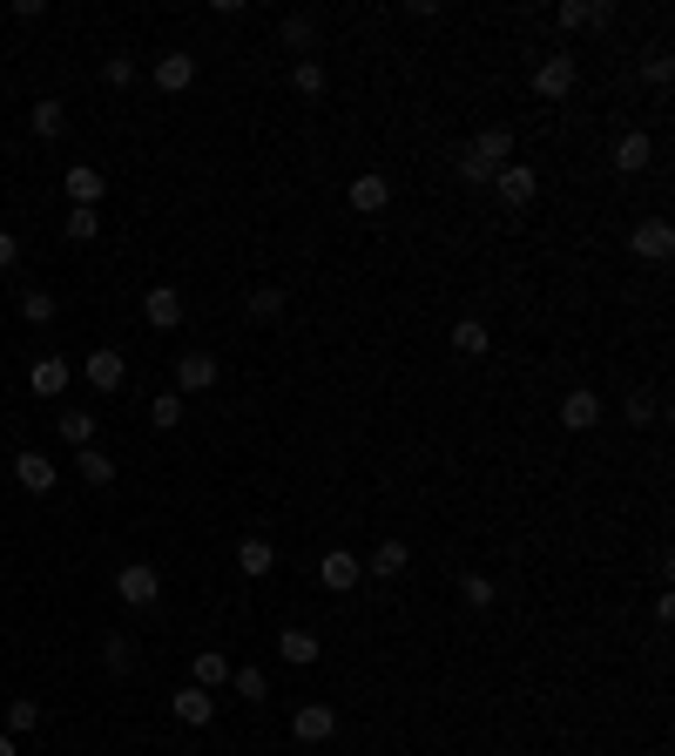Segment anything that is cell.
Here are the masks:
<instances>
[{
    "mask_svg": "<svg viewBox=\"0 0 675 756\" xmlns=\"http://www.w3.org/2000/svg\"><path fill=\"white\" fill-rule=\"evenodd\" d=\"M507 163H513V129L493 123V129H480V136L459 149V183H493Z\"/></svg>",
    "mask_w": 675,
    "mask_h": 756,
    "instance_id": "cell-1",
    "label": "cell"
},
{
    "mask_svg": "<svg viewBox=\"0 0 675 756\" xmlns=\"http://www.w3.org/2000/svg\"><path fill=\"white\" fill-rule=\"evenodd\" d=\"M574 82H581V61H574V55H547V61L534 68V95H540V102L574 95Z\"/></svg>",
    "mask_w": 675,
    "mask_h": 756,
    "instance_id": "cell-2",
    "label": "cell"
},
{
    "mask_svg": "<svg viewBox=\"0 0 675 756\" xmlns=\"http://www.w3.org/2000/svg\"><path fill=\"white\" fill-rule=\"evenodd\" d=\"M115 594H123L129 608H155V602H163V574H155L149 561H129L123 574H115Z\"/></svg>",
    "mask_w": 675,
    "mask_h": 756,
    "instance_id": "cell-3",
    "label": "cell"
},
{
    "mask_svg": "<svg viewBox=\"0 0 675 756\" xmlns=\"http://www.w3.org/2000/svg\"><path fill=\"white\" fill-rule=\"evenodd\" d=\"M628 251L642 257V264H668V257H675V230H668L662 217H642V223L628 230Z\"/></svg>",
    "mask_w": 675,
    "mask_h": 756,
    "instance_id": "cell-4",
    "label": "cell"
},
{
    "mask_svg": "<svg viewBox=\"0 0 675 756\" xmlns=\"http://www.w3.org/2000/svg\"><path fill=\"white\" fill-rule=\"evenodd\" d=\"M291 736L298 743H331L338 736V709L331 702H298L291 709Z\"/></svg>",
    "mask_w": 675,
    "mask_h": 756,
    "instance_id": "cell-5",
    "label": "cell"
},
{
    "mask_svg": "<svg viewBox=\"0 0 675 756\" xmlns=\"http://www.w3.org/2000/svg\"><path fill=\"white\" fill-rule=\"evenodd\" d=\"M493 189H500V210H527L534 196H540V176H534V163H507L493 176Z\"/></svg>",
    "mask_w": 675,
    "mask_h": 756,
    "instance_id": "cell-6",
    "label": "cell"
},
{
    "mask_svg": "<svg viewBox=\"0 0 675 756\" xmlns=\"http://www.w3.org/2000/svg\"><path fill=\"white\" fill-rule=\"evenodd\" d=\"M82 379H89L95 392H123V385H129V358L115 351V345H95L89 365H82Z\"/></svg>",
    "mask_w": 675,
    "mask_h": 756,
    "instance_id": "cell-7",
    "label": "cell"
},
{
    "mask_svg": "<svg viewBox=\"0 0 675 756\" xmlns=\"http://www.w3.org/2000/svg\"><path fill=\"white\" fill-rule=\"evenodd\" d=\"M317 581H325L331 594H351V588L365 581V561H359V554H351V547H331L325 561H317Z\"/></svg>",
    "mask_w": 675,
    "mask_h": 756,
    "instance_id": "cell-8",
    "label": "cell"
},
{
    "mask_svg": "<svg viewBox=\"0 0 675 756\" xmlns=\"http://www.w3.org/2000/svg\"><path fill=\"white\" fill-rule=\"evenodd\" d=\"M142 317H149V332H176V325H183V291H176V284H149Z\"/></svg>",
    "mask_w": 675,
    "mask_h": 756,
    "instance_id": "cell-9",
    "label": "cell"
},
{
    "mask_svg": "<svg viewBox=\"0 0 675 756\" xmlns=\"http://www.w3.org/2000/svg\"><path fill=\"white\" fill-rule=\"evenodd\" d=\"M170 709H176V723H189V730H210V723H217V696H210V689H196V683L176 689Z\"/></svg>",
    "mask_w": 675,
    "mask_h": 756,
    "instance_id": "cell-10",
    "label": "cell"
},
{
    "mask_svg": "<svg viewBox=\"0 0 675 756\" xmlns=\"http://www.w3.org/2000/svg\"><path fill=\"white\" fill-rule=\"evenodd\" d=\"M155 89H163V95H183L189 82H196V55H183V48H170V55H155Z\"/></svg>",
    "mask_w": 675,
    "mask_h": 756,
    "instance_id": "cell-11",
    "label": "cell"
},
{
    "mask_svg": "<svg viewBox=\"0 0 675 756\" xmlns=\"http://www.w3.org/2000/svg\"><path fill=\"white\" fill-rule=\"evenodd\" d=\"M223 372H217V358L210 351H183L176 358V392H210Z\"/></svg>",
    "mask_w": 675,
    "mask_h": 756,
    "instance_id": "cell-12",
    "label": "cell"
},
{
    "mask_svg": "<svg viewBox=\"0 0 675 756\" xmlns=\"http://www.w3.org/2000/svg\"><path fill=\"white\" fill-rule=\"evenodd\" d=\"M230 668H236V662H230L223 649H196V655H189V683H196V689H210V696H217V689L230 683Z\"/></svg>",
    "mask_w": 675,
    "mask_h": 756,
    "instance_id": "cell-13",
    "label": "cell"
},
{
    "mask_svg": "<svg viewBox=\"0 0 675 756\" xmlns=\"http://www.w3.org/2000/svg\"><path fill=\"white\" fill-rule=\"evenodd\" d=\"M345 196H351V210H359V217H379V210L392 203V183H385L379 170H365V176H351V189H345Z\"/></svg>",
    "mask_w": 675,
    "mask_h": 756,
    "instance_id": "cell-14",
    "label": "cell"
},
{
    "mask_svg": "<svg viewBox=\"0 0 675 756\" xmlns=\"http://www.w3.org/2000/svg\"><path fill=\"white\" fill-rule=\"evenodd\" d=\"M27 392H34V399H61V392H68V358H34V365H27Z\"/></svg>",
    "mask_w": 675,
    "mask_h": 756,
    "instance_id": "cell-15",
    "label": "cell"
},
{
    "mask_svg": "<svg viewBox=\"0 0 675 756\" xmlns=\"http://www.w3.org/2000/svg\"><path fill=\"white\" fill-rule=\"evenodd\" d=\"M561 426L568 432H594V426H602V399H594L587 385H574L568 399H561Z\"/></svg>",
    "mask_w": 675,
    "mask_h": 756,
    "instance_id": "cell-16",
    "label": "cell"
},
{
    "mask_svg": "<svg viewBox=\"0 0 675 756\" xmlns=\"http://www.w3.org/2000/svg\"><path fill=\"white\" fill-rule=\"evenodd\" d=\"M102 189H108V176H102L95 163H74V170H68V203H74V210H95Z\"/></svg>",
    "mask_w": 675,
    "mask_h": 756,
    "instance_id": "cell-17",
    "label": "cell"
},
{
    "mask_svg": "<svg viewBox=\"0 0 675 756\" xmlns=\"http://www.w3.org/2000/svg\"><path fill=\"white\" fill-rule=\"evenodd\" d=\"M554 21H561V27H608L615 8H608V0H568V8H554Z\"/></svg>",
    "mask_w": 675,
    "mask_h": 756,
    "instance_id": "cell-18",
    "label": "cell"
},
{
    "mask_svg": "<svg viewBox=\"0 0 675 756\" xmlns=\"http://www.w3.org/2000/svg\"><path fill=\"white\" fill-rule=\"evenodd\" d=\"M649 163H655V142H649L642 129H628V136L615 142V170H621V176H635V170H649Z\"/></svg>",
    "mask_w": 675,
    "mask_h": 756,
    "instance_id": "cell-19",
    "label": "cell"
},
{
    "mask_svg": "<svg viewBox=\"0 0 675 756\" xmlns=\"http://www.w3.org/2000/svg\"><path fill=\"white\" fill-rule=\"evenodd\" d=\"M27 129L42 136V142H61V129H68V108H61L55 95H42V102L27 108Z\"/></svg>",
    "mask_w": 675,
    "mask_h": 756,
    "instance_id": "cell-20",
    "label": "cell"
},
{
    "mask_svg": "<svg viewBox=\"0 0 675 756\" xmlns=\"http://www.w3.org/2000/svg\"><path fill=\"white\" fill-rule=\"evenodd\" d=\"M14 480H21L27 493H48V487H55V460H42V453H14Z\"/></svg>",
    "mask_w": 675,
    "mask_h": 756,
    "instance_id": "cell-21",
    "label": "cell"
},
{
    "mask_svg": "<svg viewBox=\"0 0 675 756\" xmlns=\"http://www.w3.org/2000/svg\"><path fill=\"white\" fill-rule=\"evenodd\" d=\"M236 568H244L251 581H264V574L277 568V547H270V540H257V534H251V540H236Z\"/></svg>",
    "mask_w": 675,
    "mask_h": 756,
    "instance_id": "cell-22",
    "label": "cell"
},
{
    "mask_svg": "<svg viewBox=\"0 0 675 756\" xmlns=\"http://www.w3.org/2000/svg\"><path fill=\"white\" fill-rule=\"evenodd\" d=\"M277 655H284L291 668H311L317 662V635L311 628H284V635H277Z\"/></svg>",
    "mask_w": 675,
    "mask_h": 756,
    "instance_id": "cell-23",
    "label": "cell"
},
{
    "mask_svg": "<svg viewBox=\"0 0 675 756\" xmlns=\"http://www.w3.org/2000/svg\"><path fill=\"white\" fill-rule=\"evenodd\" d=\"M74 473H82L89 487H115V460H108L102 446H82V453H74Z\"/></svg>",
    "mask_w": 675,
    "mask_h": 756,
    "instance_id": "cell-24",
    "label": "cell"
},
{
    "mask_svg": "<svg viewBox=\"0 0 675 756\" xmlns=\"http://www.w3.org/2000/svg\"><path fill=\"white\" fill-rule=\"evenodd\" d=\"M406 561H412V547H406V540H379V547H372V574H379V581L406 574Z\"/></svg>",
    "mask_w": 675,
    "mask_h": 756,
    "instance_id": "cell-25",
    "label": "cell"
},
{
    "mask_svg": "<svg viewBox=\"0 0 675 756\" xmlns=\"http://www.w3.org/2000/svg\"><path fill=\"white\" fill-rule=\"evenodd\" d=\"M487 345H493V332L480 325V317H459V325H453V351H459V358H480Z\"/></svg>",
    "mask_w": 675,
    "mask_h": 756,
    "instance_id": "cell-26",
    "label": "cell"
},
{
    "mask_svg": "<svg viewBox=\"0 0 675 756\" xmlns=\"http://www.w3.org/2000/svg\"><path fill=\"white\" fill-rule=\"evenodd\" d=\"M149 426L155 432H176L183 426V392H155V399H149Z\"/></svg>",
    "mask_w": 675,
    "mask_h": 756,
    "instance_id": "cell-27",
    "label": "cell"
},
{
    "mask_svg": "<svg viewBox=\"0 0 675 756\" xmlns=\"http://www.w3.org/2000/svg\"><path fill=\"white\" fill-rule=\"evenodd\" d=\"M291 89L317 102V95H325V89H331V74H325V61H298V68H291Z\"/></svg>",
    "mask_w": 675,
    "mask_h": 756,
    "instance_id": "cell-28",
    "label": "cell"
},
{
    "mask_svg": "<svg viewBox=\"0 0 675 756\" xmlns=\"http://www.w3.org/2000/svg\"><path fill=\"white\" fill-rule=\"evenodd\" d=\"M251 317H257V325H277V317H284V291L257 284V291H251Z\"/></svg>",
    "mask_w": 675,
    "mask_h": 756,
    "instance_id": "cell-29",
    "label": "cell"
},
{
    "mask_svg": "<svg viewBox=\"0 0 675 756\" xmlns=\"http://www.w3.org/2000/svg\"><path fill=\"white\" fill-rule=\"evenodd\" d=\"M95 432H102V426H95L89 412H61V440H68L74 453H82V446H95Z\"/></svg>",
    "mask_w": 675,
    "mask_h": 756,
    "instance_id": "cell-30",
    "label": "cell"
},
{
    "mask_svg": "<svg viewBox=\"0 0 675 756\" xmlns=\"http://www.w3.org/2000/svg\"><path fill=\"white\" fill-rule=\"evenodd\" d=\"M230 689L244 696V702H264V696H270V675H264V668H230Z\"/></svg>",
    "mask_w": 675,
    "mask_h": 756,
    "instance_id": "cell-31",
    "label": "cell"
},
{
    "mask_svg": "<svg viewBox=\"0 0 675 756\" xmlns=\"http://www.w3.org/2000/svg\"><path fill=\"white\" fill-rule=\"evenodd\" d=\"M34 730H42V702H8V736H34Z\"/></svg>",
    "mask_w": 675,
    "mask_h": 756,
    "instance_id": "cell-32",
    "label": "cell"
},
{
    "mask_svg": "<svg viewBox=\"0 0 675 756\" xmlns=\"http://www.w3.org/2000/svg\"><path fill=\"white\" fill-rule=\"evenodd\" d=\"M459 602H466V608H493V602H500V588H493L487 574H466V581H459Z\"/></svg>",
    "mask_w": 675,
    "mask_h": 756,
    "instance_id": "cell-33",
    "label": "cell"
},
{
    "mask_svg": "<svg viewBox=\"0 0 675 756\" xmlns=\"http://www.w3.org/2000/svg\"><path fill=\"white\" fill-rule=\"evenodd\" d=\"M102 662H108L115 675H123V668L136 662V642H129V635H108V642H102Z\"/></svg>",
    "mask_w": 675,
    "mask_h": 756,
    "instance_id": "cell-34",
    "label": "cell"
},
{
    "mask_svg": "<svg viewBox=\"0 0 675 756\" xmlns=\"http://www.w3.org/2000/svg\"><path fill=\"white\" fill-rule=\"evenodd\" d=\"M61 230H68V244H89V236L102 230V217H95V210H68V223H61Z\"/></svg>",
    "mask_w": 675,
    "mask_h": 756,
    "instance_id": "cell-35",
    "label": "cell"
},
{
    "mask_svg": "<svg viewBox=\"0 0 675 756\" xmlns=\"http://www.w3.org/2000/svg\"><path fill=\"white\" fill-rule=\"evenodd\" d=\"M102 82H108V89H129V82H136V61H129V55H108V61H102Z\"/></svg>",
    "mask_w": 675,
    "mask_h": 756,
    "instance_id": "cell-36",
    "label": "cell"
},
{
    "mask_svg": "<svg viewBox=\"0 0 675 756\" xmlns=\"http://www.w3.org/2000/svg\"><path fill=\"white\" fill-rule=\"evenodd\" d=\"M21 317H27V325H48V317H55V298H48V291H27V298H21Z\"/></svg>",
    "mask_w": 675,
    "mask_h": 756,
    "instance_id": "cell-37",
    "label": "cell"
},
{
    "mask_svg": "<svg viewBox=\"0 0 675 756\" xmlns=\"http://www.w3.org/2000/svg\"><path fill=\"white\" fill-rule=\"evenodd\" d=\"M311 34H317V21H311V14H291V21H284V42H291V48H304Z\"/></svg>",
    "mask_w": 675,
    "mask_h": 756,
    "instance_id": "cell-38",
    "label": "cell"
},
{
    "mask_svg": "<svg viewBox=\"0 0 675 756\" xmlns=\"http://www.w3.org/2000/svg\"><path fill=\"white\" fill-rule=\"evenodd\" d=\"M655 419V399H642V392H628V426H649Z\"/></svg>",
    "mask_w": 675,
    "mask_h": 756,
    "instance_id": "cell-39",
    "label": "cell"
},
{
    "mask_svg": "<svg viewBox=\"0 0 675 756\" xmlns=\"http://www.w3.org/2000/svg\"><path fill=\"white\" fill-rule=\"evenodd\" d=\"M649 82H655V89L675 82V61H668V55H649Z\"/></svg>",
    "mask_w": 675,
    "mask_h": 756,
    "instance_id": "cell-40",
    "label": "cell"
},
{
    "mask_svg": "<svg viewBox=\"0 0 675 756\" xmlns=\"http://www.w3.org/2000/svg\"><path fill=\"white\" fill-rule=\"evenodd\" d=\"M14 257H21V236H14V230H0V270H14Z\"/></svg>",
    "mask_w": 675,
    "mask_h": 756,
    "instance_id": "cell-41",
    "label": "cell"
},
{
    "mask_svg": "<svg viewBox=\"0 0 675 756\" xmlns=\"http://www.w3.org/2000/svg\"><path fill=\"white\" fill-rule=\"evenodd\" d=\"M0 756H21V749H14V736H8V730H0Z\"/></svg>",
    "mask_w": 675,
    "mask_h": 756,
    "instance_id": "cell-42",
    "label": "cell"
}]
</instances>
